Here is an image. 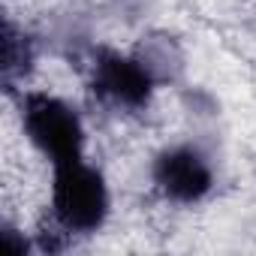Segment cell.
Segmentation results:
<instances>
[{"label": "cell", "instance_id": "obj_1", "mask_svg": "<svg viewBox=\"0 0 256 256\" xmlns=\"http://www.w3.org/2000/svg\"><path fill=\"white\" fill-rule=\"evenodd\" d=\"M52 214L54 223L70 235L96 232L108 217V187L102 175L84 163V157H72L52 166Z\"/></svg>", "mask_w": 256, "mask_h": 256}, {"label": "cell", "instance_id": "obj_4", "mask_svg": "<svg viewBox=\"0 0 256 256\" xmlns=\"http://www.w3.org/2000/svg\"><path fill=\"white\" fill-rule=\"evenodd\" d=\"M151 175H154L157 190L166 199L181 202V205H190V202L205 199L208 190H211V184H214V175H211L208 160L196 148H190V145L163 151L154 160Z\"/></svg>", "mask_w": 256, "mask_h": 256}, {"label": "cell", "instance_id": "obj_2", "mask_svg": "<svg viewBox=\"0 0 256 256\" xmlns=\"http://www.w3.org/2000/svg\"><path fill=\"white\" fill-rule=\"evenodd\" d=\"M22 124L36 151H42L52 166L82 157L84 126L78 114L52 94H28L22 100Z\"/></svg>", "mask_w": 256, "mask_h": 256}, {"label": "cell", "instance_id": "obj_5", "mask_svg": "<svg viewBox=\"0 0 256 256\" xmlns=\"http://www.w3.org/2000/svg\"><path fill=\"white\" fill-rule=\"evenodd\" d=\"M34 64V42L30 36H24L16 24H4V58H0V72H4V84L12 90V84L18 78L28 76Z\"/></svg>", "mask_w": 256, "mask_h": 256}, {"label": "cell", "instance_id": "obj_3", "mask_svg": "<svg viewBox=\"0 0 256 256\" xmlns=\"http://www.w3.org/2000/svg\"><path fill=\"white\" fill-rule=\"evenodd\" d=\"M90 90L114 108H142L154 90V72L148 64L118 52H96L90 66Z\"/></svg>", "mask_w": 256, "mask_h": 256}]
</instances>
